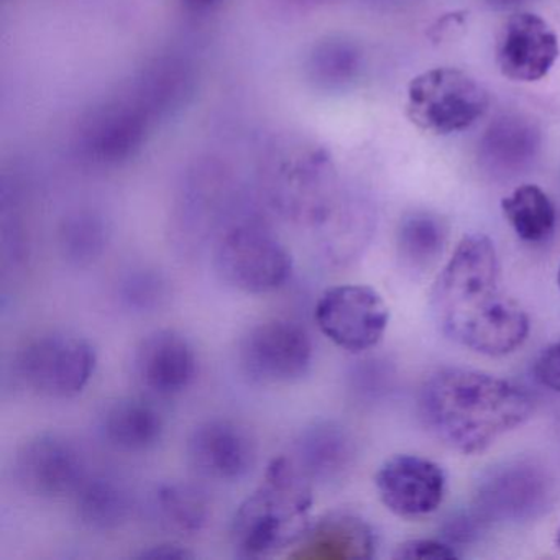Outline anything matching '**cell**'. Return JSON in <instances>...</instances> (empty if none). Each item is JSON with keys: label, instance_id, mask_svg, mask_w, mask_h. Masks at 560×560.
<instances>
[{"label": "cell", "instance_id": "d4e9b609", "mask_svg": "<svg viewBox=\"0 0 560 560\" xmlns=\"http://www.w3.org/2000/svg\"><path fill=\"white\" fill-rule=\"evenodd\" d=\"M447 242V225L432 212H412L398 229V248L412 267H428L438 260Z\"/></svg>", "mask_w": 560, "mask_h": 560}, {"label": "cell", "instance_id": "7a4b0ae2", "mask_svg": "<svg viewBox=\"0 0 560 560\" xmlns=\"http://www.w3.org/2000/svg\"><path fill=\"white\" fill-rule=\"evenodd\" d=\"M529 393L513 382L447 366L432 373L419 393L422 422L442 444L478 454L533 415Z\"/></svg>", "mask_w": 560, "mask_h": 560}, {"label": "cell", "instance_id": "ac0fdd59", "mask_svg": "<svg viewBox=\"0 0 560 560\" xmlns=\"http://www.w3.org/2000/svg\"><path fill=\"white\" fill-rule=\"evenodd\" d=\"M375 534L370 524L352 513L323 517L300 540L294 557L301 559H370L375 553Z\"/></svg>", "mask_w": 560, "mask_h": 560}, {"label": "cell", "instance_id": "1f68e13d", "mask_svg": "<svg viewBox=\"0 0 560 560\" xmlns=\"http://www.w3.org/2000/svg\"><path fill=\"white\" fill-rule=\"evenodd\" d=\"M529 2H533V0H485L488 8L498 12L516 11V9H521Z\"/></svg>", "mask_w": 560, "mask_h": 560}, {"label": "cell", "instance_id": "3957f363", "mask_svg": "<svg viewBox=\"0 0 560 560\" xmlns=\"http://www.w3.org/2000/svg\"><path fill=\"white\" fill-rule=\"evenodd\" d=\"M313 483L288 455L273 458L260 487L245 498L232 521V546L245 559H264L300 544L310 529Z\"/></svg>", "mask_w": 560, "mask_h": 560}, {"label": "cell", "instance_id": "484cf974", "mask_svg": "<svg viewBox=\"0 0 560 560\" xmlns=\"http://www.w3.org/2000/svg\"><path fill=\"white\" fill-rule=\"evenodd\" d=\"M107 228L103 219L91 212H78L60 229V248L63 257L74 265L93 264L104 254Z\"/></svg>", "mask_w": 560, "mask_h": 560}, {"label": "cell", "instance_id": "4fadbf2b", "mask_svg": "<svg viewBox=\"0 0 560 560\" xmlns=\"http://www.w3.org/2000/svg\"><path fill=\"white\" fill-rule=\"evenodd\" d=\"M132 370L137 383L150 395L170 398L192 385L198 375V357L183 334L155 330L137 346Z\"/></svg>", "mask_w": 560, "mask_h": 560}, {"label": "cell", "instance_id": "5b68a950", "mask_svg": "<svg viewBox=\"0 0 560 560\" xmlns=\"http://www.w3.org/2000/svg\"><path fill=\"white\" fill-rule=\"evenodd\" d=\"M214 265L222 281L247 294L280 290L293 273L288 248L267 229L237 224L219 237Z\"/></svg>", "mask_w": 560, "mask_h": 560}, {"label": "cell", "instance_id": "ffe728a7", "mask_svg": "<svg viewBox=\"0 0 560 560\" xmlns=\"http://www.w3.org/2000/svg\"><path fill=\"white\" fill-rule=\"evenodd\" d=\"M195 91V73L179 58H160L137 81L133 100L153 120L166 117L186 106Z\"/></svg>", "mask_w": 560, "mask_h": 560}, {"label": "cell", "instance_id": "44dd1931", "mask_svg": "<svg viewBox=\"0 0 560 560\" xmlns=\"http://www.w3.org/2000/svg\"><path fill=\"white\" fill-rule=\"evenodd\" d=\"M74 494L78 517L97 533L119 529L132 513V497L116 478L86 477Z\"/></svg>", "mask_w": 560, "mask_h": 560}, {"label": "cell", "instance_id": "5bb4252c", "mask_svg": "<svg viewBox=\"0 0 560 560\" xmlns=\"http://www.w3.org/2000/svg\"><path fill=\"white\" fill-rule=\"evenodd\" d=\"M192 467L215 481L247 477L257 462V442L231 419H209L192 431L188 444Z\"/></svg>", "mask_w": 560, "mask_h": 560}, {"label": "cell", "instance_id": "9a60e30c", "mask_svg": "<svg viewBox=\"0 0 560 560\" xmlns=\"http://www.w3.org/2000/svg\"><path fill=\"white\" fill-rule=\"evenodd\" d=\"M152 122L150 114L133 97L106 104L83 124L81 149L97 163L127 162L142 149Z\"/></svg>", "mask_w": 560, "mask_h": 560}, {"label": "cell", "instance_id": "4316f807", "mask_svg": "<svg viewBox=\"0 0 560 560\" xmlns=\"http://www.w3.org/2000/svg\"><path fill=\"white\" fill-rule=\"evenodd\" d=\"M168 298V283L162 273L149 268L130 271L119 284V301L133 313H153Z\"/></svg>", "mask_w": 560, "mask_h": 560}, {"label": "cell", "instance_id": "8992f818", "mask_svg": "<svg viewBox=\"0 0 560 560\" xmlns=\"http://www.w3.org/2000/svg\"><path fill=\"white\" fill-rule=\"evenodd\" d=\"M97 355L90 340L68 332H50L22 347L15 372L27 388L47 398L80 395L96 372Z\"/></svg>", "mask_w": 560, "mask_h": 560}, {"label": "cell", "instance_id": "52a82bcc", "mask_svg": "<svg viewBox=\"0 0 560 560\" xmlns=\"http://www.w3.org/2000/svg\"><path fill=\"white\" fill-rule=\"evenodd\" d=\"M320 332L342 350L362 353L378 346L389 310L378 291L365 284H340L324 291L314 310Z\"/></svg>", "mask_w": 560, "mask_h": 560}, {"label": "cell", "instance_id": "7c38bea8", "mask_svg": "<svg viewBox=\"0 0 560 560\" xmlns=\"http://www.w3.org/2000/svg\"><path fill=\"white\" fill-rule=\"evenodd\" d=\"M560 55L559 37L539 15L514 12L497 38L498 70L517 83H536L552 70Z\"/></svg>", "mask_w": 560, "mask_h": 560}, {"label": "cell", "instance_id": "9c48e42d", "mask_svg": "<svg viewBox=\"0 0 560 560\" xmlns=\"http://www.w3.org/2000/svg\"><path fill=\"white\" fill-rule=\"evenodd\" d=\"M550 485L539 467L510 462L494 467L478 483L475 508L481 521H524L544 511Z\"/></svg>", "mask_w": 560, "mask_h": 560}, {"label": "cell", "instance_id": "603a6c76", "mask_svg": "<svg viewBox=\"0 0 560 560\" xmlns=\"http://www.w3.org/2000/svg\"><path fill=\"white\" fill-rule=\"evenodd\" d=\"M306 71L311 83L319 90H343L362 71V51L347 38H324L311 50Z\"/></svg>", "mask_w": 560, "mask_h": 560}, {"label": "cell", "instance_id": "f546056e", "mask_svg": "<svg viewBox=\"0 0 560 560\" xmlns=\"http://www.w3.org/2000/svg\"><path fill=\"white\" fill-rule=\"evenodd\" d=\"M140 557L142 559H191L195 556L179 544H160V546L143 550Z\"/></svg>", "mask_w": 560, "mask_h": 560}, {"label": "cell", "instance_id": "836d02e7", "mask_svg": "<svg viewBox=\"0 0 560 560\" xmlns=\"http://www.w3.org/2000/svg\"><path fill=\"white\" fill-rule=\"evenodd\" d=\"M557 547L560 549V527L559 530H557Z\"/></svg>", "mask_w": 560, "mask_h": 560}, {"label": "cell", "instance_id": "e575fe53", "mask_svg": "<svg viewBox=\"0 0 560 560\" xmlns=\"http://www.w3.org/2000/svg\"><path fill=\"white\" fill-rule=\"evenodd\" d=\"M557 284H559V290H560V267H559V271H557Z\"/></svg>", "mask_w": 560, "mask_h": 560}, {"label": "cell", "instance_id": "e0dca14e", "mask_svg": "<svg viewBox=\"0 0 560 560\" xmlns=\"http://www.w3.org/2000/svg\"><path fill=\"white\" fill-rule=\"evenodd\" d=\"M353 455L349 432L336 422L323 421L300 432L288 457L311 483H329L350 467Z\"/></svg>", "mask_w": 560, "mask_h": 560}, {"label": "cell", "instance_id": "2e32d148", "mask_svg": "<svg viewBox=\"0 0 560 560\" xmlns=\"http://www.w3.org/2000/svg\"><path fill=\"white\" fill-rule=\"evenodd\" d=\"M542 137L536 124L521 114H503L488 126L478 143V160L485 172L511 178L536 162Z\"/></svg>", "mask_w": 560, "mask_h": 560}, {"label": "cell", "instance_id": "7402d4cb", "mask_svg": "<svg viewBox=\"0 0 560 560\" xmlns=\"http://www.w3.org/2000/svg\"><path fill=\"white\" fill-rule=\"evenodd\" d=\"M511 229L527 244L546 242L556 231L557 212L549 196L536 185H523L501 201Z\"/></svg>", "mask_w": 560, "mask_h": 560}, {"label": "cell", "instance_id": "ba28073f", "mask_svg": "<svg viewBox=\"0 0 560 560\" xmlns=\"http://www.w3.org/2000/svg\"><path fill=\"white\" fill-rule=\"evenodd\" d=\"M313 355L310 332L288 319L257 324L238 347L242 369L255 382L267 385L300 382L310 373Z\"/></svg>", "mask_w": 560, "mask_h": 560}, {"label": "cell", "instance_id": "f1b7e54d", "mask_svg": "<svg viewBox=\"0 0 560 560\" xmlns=\"http://www.w3.org/2000/svg\"><path fill=\"white\" fill-rule=\"evenodd\" d=\"M534 375L540 385L560 393V339L539 353L534 363Z\"/></svg>", "mask_w": 560, "mask_h": 560}, {"label": "cell", "instance_id": "83f0119b", "mask_svg": "<svg viewBox=\"0 0 560 560\" xmlns=\"http://www.w3.org/2000/svg\"><path fill=\"white\" fill-rule=\"evenodd\" d=\"M460 553L451 542L435 539H411L396 547L395 559L405 560H451L458 559Z\"/></svg>", "mask_w": 560, "mask_h": 560}, {"label": "cell", "instance_id": "d6986e66", "mask_svg": "<svg viewBox=\"0 0 560 560\" xmlns=\"http://www.w3.org/2000/svg\"><path fill=\"white\" fill-rule=\"evenodd\" d=\"M100 432L109 447L126 454H140L162 441L165 421L149 401L124 398L104 409Z\"/></svg>", "mask_w": 560, "mask_h": 560}, {"label": "cell", "instance_id": "6da1fadb", "mask_svg": "<svg viewBox=\"0 0 560 560\" xmlns=\"http://www.w3.org/2000/svg\"><path fill=\"white\" fill-rule=\"evenodd\" d=\"M431 311L444 336L481 355H508L529 334V317L504 294L497 248L483 234L462 238L432 288Z\"/></svg>", "mask_w": 560, "mask_h": 560}, {"label": "cell", "instance_id": "8fae6325", "mask_svg": "<svg viewBox=\"0 0 560 560\" xmlns=\"http://www.w3.org/2000/svg\"><path fill=\"white\" fill-rule=\"evenodd\" d=\"M375 487L386 510L402 517H418L441 506L447 478L435 462L401 454L388 458L378 468Z\"/></svg>", "mask_w": 560, "mask_h": 560}, {"label": "cell", "instance_id": "4dcf8cb0", "mask_svg": "<svg viewBox=\"0 0 560 560\" xmlns=\"http://www.w3.org/2000/svg\"><path fill=\"white\" fill-rule=\"evenodd\" d=\"M179 2H182L183 8L188 9L189 12H195V14H205V12H209L212 11V9L218 8L222 0H179Z\"/></svg>", "mask_w": 560, "mask_h": 560}, {"label": "cell", "instance_id": "277c9868", "mask_svg": "<svg viewBox=\"0 0 560 560\" xmlns=\"http://www.w3.org/2000/svg\"><path fill=\"white\" fill-rule=\"evenodd\" d=\"M490 107L488 91L457 68H432L412 78L406 116L418 129L451 136L470 129Z\"/></svg>", "mask_w": 560, "mask_h": 560}, {"label": "cell", "instance_id": "30bf717a", "mask_svg": "<svg viewBox=\"0 0 560 560\" xmlns=\"http://www.w3.org/2000/svg\"><path fill=\"white\" fill-rule=\"evenodd\" d=\"M15 477L27 493L58 498L77 493L86 475L80 448L57 434H42L22 445Z\"/></svg>", "mask_w": 560, "mask_h": 560}, {"label": "cell", "instance_id": "cb8c5ba5", "mask_svg": "<svg viewBox=\"0 0 560 560\" xmlns=\"http://www.w3.org/2000/svg\"><path fill=\"white\" fill-rule=\"evenodd\" d=\"M153 508L160 523L178 534H196L209 520V503L198 488L186 483H165L156 488Z\"/></svg>", "mask_w": 560, "mask_h": 560}, {"label": "cell", "instance_id": "d6a6232c", "mask_svg": "<svg viewBox=\"0 0 560 560\" xmlns=\"http://www.w3.org/2000/svg\"><path fill=\"white\" fill-rule=\"evenodd\" d=\"M288 2H293V4H317V2H326V0H288Z\"/></svg>", "mask_w": 560, "mask_h": 560}]
</instances>
